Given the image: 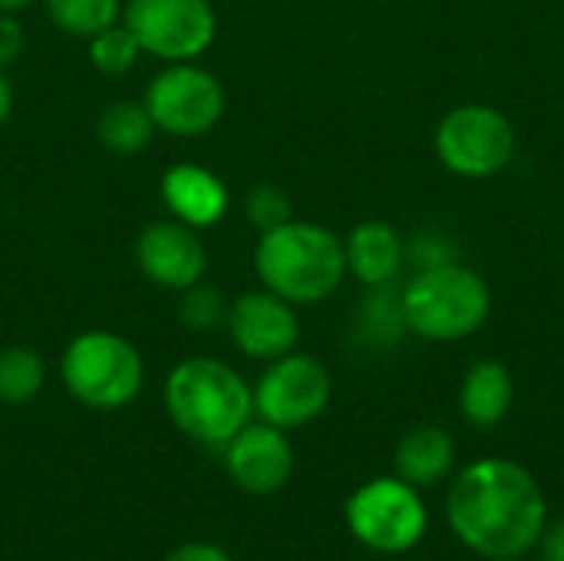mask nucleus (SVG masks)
<instances>
[{
    "label": "nucleus",
    "mask_w": 564,
    "mask_h": 561,
    "mask_svg": "<svg viewBox=\"0 0 564 561\" xmlns=\"http://www.w3.org/2000/svg\"><path fill=\"white\" fill-rule=\"evenodd\" d=\"M489 284L459 261L420 268L400 294L403 324L426 341H463L489 317Z\"/></svg>",
    "instance_id": "4"
},
{
    "label": "nucleus",
    "mask_w": 564,
    "mask_h": 561,
    "mask_svg": "<svg viewBox=\"0 0 564 561\" xmlns=\"http://www.w3.org/2000/svg\"><path fill=\"white\" fill-rule=\"evenodd\" d=\"M254 271L261 288L297 304L327 301L347 278L344 241L314 222H284L261 231L254 248Z\"/></svg>",
    "instance_id": "2"
},
{
    "label": "nucleus",
    "mask_w": 564,
    "mask_h": 561,
    "mask_svg": "<svg viewBox=\"0 0 564 561\" xmlns=\"http://www.w3.org/2000/svg\"><path fill=\"white\" fill-rule=\"evenodd\" d=\"M486 561H522V559H486Z\"/></svg>",
    "instance_id": "29"
},
{
    "label": "nucleus",
    "mask_w": 564,
    "mask_h": 561,
    "mask_svg": "<svg viewBox=\"0 0 564 561\" xmlns=\"http://www.w3.org/2000/svg\"><path fill=\"white\" fill-rule=\"evenodd\" d=\"M393 463H397V476L406 479L410 486L416 489L436 486L456 466V440L443 427H433V423L416 427L400 440Z\"/></svg>",
    "instance_id": "17"
},
{
    "label": "nucleus",
    "mask_w": 564,
    "mask_h": 561,
    "mask_svg": "<svg viewBox=\"0 0 564 561\" xmlns=\"http://www.w3.org/2000/svg\"><path fill=\"white\" fill-rule=\"evenodd\" d=\"M122 23L139 50L162 63L198 60L218 36L212 0H122Z\"/></svg>",
    "instance_id": "8"
},
{
    "label": "nucleus",
    "mask_w": 564,
    "mask_h": 561,
    "mask_svg": "<svg viewBox=\"0 0 564 561\" xmlns=\"http://www.w3.org/2000/svg\"><path fill=\"white\" fill-rule=\"evenodd\" d=\"M162 561H231V555L212 542H185V546L172 549Z\"/></svg>",
    "instance_id": "25"
},
{
    "label": "nucleus",
    "mask_w": 564,
    "mask_h": 561,
    "mask_svg": "<svg viewBox=\"0 0 564 561\" xmlns=\"http://www.w3.org/2000/svg\"><path fill=\"white\" fill-rule=\"evenodd\" d=\"M516 400V384L506 364L499 360H476L469 374L463 377L459 390V410L476 430L499 427Z\"/></svg>",
    "instance_id": "16"
},
{
    "label": "nucleus",
    "mask_w": 564,
    "mask_h": 561,
    "mask_svg": "<svg viewBox=\"0 0 564 561\" xmlns=\"http://www.w3.org/2000/svg\"><path fill=\"white\" fill-rule=\"evenodd\" d=\"M225 470L248 496H274L294 473V450L284 430L271 423H248L225 443Z\"/></svg>",
    "instance_id": "13"
},
{
    "label": "nucleus",
    "mask_w": 564,
    "mask_h": 561,
    "mask_svg": "<svg viewBox=\"0 0 564 561\" xmlns=\"http://www.w3.org/2000/svg\"><path fill=\"white\" fill-rule=\"evenodd\" d=\"M30 3H36V0H0V13H20Z\"/></svg>",
    "instance_id": "28"
},
{
    "label": "nucleus",
    "mask_w": 564,
    "mask_h": 561,
    "mask_svg": "<svg viewBox=\"0 0 564 561\" xmlns=\"http://www.w3.org/2000/svg\"><path fill=\"white\" fill-rule=\"evenodd\" d=\"M291 195L278 185H254L245 198V215L258 231H271L284 222H291Z\"/></svg>",
    "instance_id": "23"
},
{
    "label": "nucleus",
    "mask_w": 564,
    "mask_h": 561,
    "mask_svg": "<svg viewBox=\"0 0 564 561\" xmlns=\"http://www.w3.org/2000/svg\"><path fill=\"white\" fill-rule=\"evenodd\" d=\"M43 7L50 23L76 40H93L122 20V0H43Z\"/></svg>",
    "instance_id": "20"
},
{
    "label": "nucleus",
    "mask_w": 564,
    "mask_h": 561,
    "mask_svg": "<svg viewBox=\"0 0 564 561\" xmlns=\"http://www.w3.org/2000/svg\"><path fill=\"white\" fill-rule=\"evenodd\" d=\"M155 132L159 129H155L145 103H135V99H116L96 119L99 142L116 155H139L155 139Z\"/></svg>",
    "instance_id": "18"
},
{
    "label": "nucleus",
    "mask_w": 564,
    "mask_h": 561,
    "mask_svg": "<svg viewBox=\"0 0 564 561\" xmlns=\"http://www.w3.org/2000/svg\"><path fill=\"white\" fill-rule=\"evenodd\" d=\"M86 43H89V63H93L102 76H122V73H129V69L139 63V56H142L135 36L129 33V26H126L122 20L112 23V26H106L102 33H96V36L86 40Z\"/></svg>",
    "instance_id": "21"
},
{
    "label": "nucleus",
    "mask_w": 564,
    "mask_h": 561,
    "mask_svg": "<svg viewBox=\"0 0 564 561\" xmlns=\"http://www.w3.org/2000/svg\"><path fill=\"white\" fill-rule=\"evenodd\" d=\"M46 384V360L33 347H3L0 350V403L23 407L36 400Z\"/></svg>",
    "instance_id": "19"
},
{
    "label": "nucleus",
    "mask_w": 564,
    "mask_h": 561,
    "mask_svg": "<svg viewBox=\"0 0 564 561\" xmlns=\"http://www.w3.org/2000/svg\"><path fill=\"white\" fill-rule=\"evenodd\" d=\"M159 195L169 208V215L195 231L215 228L225 222L231 208V192L221 182L218 172L198 165V162H175L162 172Z\"/></svg>",
    "instance_id": "14"
},
{
    "label": "nucleus",
    "mask_w": 564,
    "mask_h": 561,
    "mask_svg": "<svg viewBox=\"0 0 564 561\" xmlns=\"http://www.w3.org/2000/svg\"><path fill=\"white\" fill-rule=\"evenodd\" d=\"M59 377L73 400L89 410H122L129 407L142 384L145 364L132 341L116 331H83L76 334L63 357Z\"/></svg>",
    "instance_id": "5"
},
{
    "label": "nucleus",
    "mask_w": 564,
    "mask_h": 561,
    "mask_svg": "<svg viewBox=\"0 0 564 561\" xmlns=\"http://www.w3.org/2000/svg\"><path fill=\"white\" fill-rule=\"evenodd\" d=\"M26 46V33L17 20V13H0V69L13 66Z\"/></svg>",
    "instance_id": "24"
},
{
    "label": "nucleus",
    "mask_w": 564,
    "mask_h": 561,
    "mask_svg": "<svg viewBox=\"0 0 564 561\" xmlns=\"http://www.w3.org/2000/svg\"><path fill=\"white\" fill-rule=\"evenodd\" d=\"M344 516H347L350 536L380 555L413 552L423 542L426 526H430V516L416 486H410L400 476H380V479L364 483L347 499Z\"/></svg>",
    "instance_id": "6"
},
{
    "label": "nucleus",
    "mask_w": 564,
    "mask_h": 561,
    "mask_svg": "<svg viewBox=\"0 0 564 561\" xmlns=\"http://www.w3.org/2000/svg\"><path fill=\"white\" fill-rule=\"evenodd\" d=\"M10 112H13V86H10V79L3 76V69H0V129L7 126Z\"/></svg>",
    "instance_id": "27"
},
{
    "label": "nucleus",
    "mask_w": 564,
    "mask_h": 561,
    "mask_svg": "<svg viewBox=\"0 0 564 561\" xmlns=\"http://www.w3.org/2000/svg\"><path fill=\"white\" fill-rule=\"evenodd\" d=\"M132 255H135L139 271L152 284H159L165 291H178V294L185 288L198 284L208 268L205 241L198 238L195 228H188L175 218L145 225L132 245Z\"/></svg>",
    "instance_id": "12"
},
{
    "label": "nucleus",
    "mask_w": 564,
    "mask_h": 561,
    "mask_svg": "<svg viewBox=\"0 0 564 561\" xmlns=\"http://www.w3.org/2000/svg\"><path fill=\"white\" fill-rule=\"evenodd\" d=\"M436 155L456 175L486 179L512 162L516 129L492 106H459L436 129Z\"/></svg>",
    "instance_id": "9"
},
{
    "label": "nucleus",
    "mask_w": 564,
    "mask_h": 561,
    "mask_svg": "<svg viewBox=\"0 0 564 561\" xmlns=\"http://www.w3.org/2000/svg\"><path fill=\"white\" fill-rule=\"evenodd\" d=\"M453 536L482 559H525L549 526L539 479L502 456L469 463L446 496Z\"/></svg>",
    "instance_id": "1"
},
{
    "label": "nucleus",
    "mask_w": 564,
    "mask_h": 561,
    "mask_svg": "<svg viewBox=\"0 0 564 561\" xmlns=\"http://www.w3.org/2000/svg\"><path fill=\"white\" fill-rule=\"evenodd\" d=\"M347 274H354L367 288H387L397 281L406 261L403 238L387 222H360L344 241Z\"/></svg>",
    "instance_id": "15"
},
{
    "label": "nucleus",
    "mask_w": 564,
    "mask_h": 561,
    "mask_svg": "<svg viewBox=\"0 0 564 561\" xmlns=\"http://www.w3.org/2000/svg\"><path fill=\"white\" fill-rule=\"evenodd\" d=\"M225 327L245 357L268 360V364L291 354L301 341V321H297L294 304L278 298L268 288L238 294L228 304Z\"/></svg>",
    "instance_id": "11"
},
{
    "label": "nucleus",
    "mask_w": 564,
    "mask_h": 561,
    "mask_svg": "<svg viewBox=\"0 0 564 561\" xmlns=\"http://www.w3.org/2000/svg\"><path fill=\"white\" fill-rule=\"evenodd\" d=\"M539 549H542V561H564V519L555 526H545Z\"/></svg>",
    "instance_id": "26"
},
{
    "label": "nucleus",
    "mask_w": 564,
    "mask_h": 561,
    "mask_svg": "<svg viewBox=\"0 0 564 561\" xmlns=\"http://www.w3.org/2000/svg\"><path fill=\"white\" fill-rule=\"evenodd\" d=\"M142 103L159 132L172 139H202L225 116V86L195 60L165 63V69L149 79Z\"/></svg>",
    "instance_id": "7"
},
{
    "label": "nucleus",
    "mask_w": 564,
    "mask_h": 561,
    "mask_svg": "<svg viewBox=\"0 0 564 561\" xmlns=\"http://www.w3.org/2000/svg\"><path fill=\"white\" fill-rule=\"evenodd\" d=\"M165 410L172 423L208 446H225L254 417L245 377L215 357H188L165 377Z\"/></svg>",
    "instance_id": "3"
},
{
    "label": "nucleus",
    "mask_w": 564,
    "mask_h": 561,
    "mask_svg": "<svg viewBox=\"0 0 564 561\" xmlns=\"http://www.w3.org/2000/svg\"><path fill=\"white\" fill-rule=\"evenodd\" d=\"M330 374L327 367L311 354H284L268 364V370L251 387L254 413L278 427V430H297L317 420L330 403Z\"/></svg>",
    "instance_id": "10"
},
{
    "label": "nucleus",
    "mask_w": 564,
    "mask_h": 561,
    "mask_svg": "<svg viewBox=\"0 0 564 561\" xmlns=\"http://www.w3.org/2000/svg\"><path fill=\"white\" fill-rule=\"evenodd\" d=\"M178 317L192 331H215V327H221L228 321V301L221 298L218 288H208V284L198 281V284L182 291Z\"/></svg>",
    "instance_id": "22"
}]
</instances>
